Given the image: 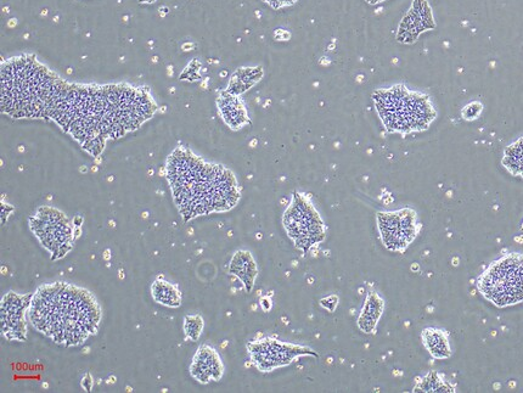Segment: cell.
<instances>
[{"label":"cell","mask_w":523,"mask_h":393,"mask_svg":"<svg viewBox=\"0 0 523 393\" xmlns=\"http://www.w3.org/2000/svg\"><path fill=\"white\" fill-rule=\"evenodd\" d=\"M204 329V320L199 316H190L185 318L184 330L188 338L191 340H198L201 335V331Z\"/></svg>","instance_id":"cell-20"},{"label":"cell","mask_w":523,"mask_h":393,"mask_svg":"<svg viewBox=\"0 0 523 393\" xmlns=\"http://www.w3.org/2000/svg\"><path fill=\"white\" fill-rule=\"evenodd\" d=\"M223 363L216 350L210 346H201L191 364L190 373L202 384L218 381L223 375Z\"/></svg>","instance_id":"cell-12"},{"label":"cell","mask_w":523,"mask_h":393,"mask_svg":"<svg viewBox=\"0 0 523 393\" xmlns=\"http://www.w3.org/2000/svg\"><path fill=\"white\" fill-rule=\"evenodd\" d=\"M32 297L10 293L2 301V331L11 341L26 340L25 312L30 308Z\"/></svg>","instance_id":"cell-11"},{"label":"cell","mask_w":523,"mask_h":393,"mask_svg":"<svg viewBox=\"0 0 523 393\" xmlns=\"http://www.w3.org/2000/svg\"><path fill=\"white\" fill-rule=\"evenodd\" d=\"M173 199L185 221L210 213L232 210L240 199L234 174L226 167L200 159L189 150L177 149L166 167Z\"/></svg>","instance_id":"cell-2"},{"label":"cell","mask_w":523,"mask_h":393,"mask_svg":"<svg viewBox=\"0 0 523 393\" xmlns=\"http://www.w3.org/2000/svg\"><path fill=\"white\" fill-rule=\"evenodd\" d=\"M148 94L129 86L86 87L59 81L46 119H52L94 156L106 139L121 138L154 115Z\"/></svg>","instance_id":"cell-1"},{"label":"cell","mask_w":523,"mask_h":393,"mask_svg":"<svg viewBox=\"0 0 523 393\" xmlns=\"http://www.w3.org/2000/svg\"><path fill=\"white\" fill-rule=\"evenodd\" d=\"M151 294H153L154 300L160 303V305L173 308L181 306V293H179L176 286L165 282V280H157V282L151 286Z\"/></svg>","instance_id":"cell-17"},{"label":"cell","mask_w":523,"mask_h":393,"mask_svg":"<svg viewBox=\"0 0 523 393\" xmlns=\"http://www.w3.org/2000/svg\"><path fill=\"white\" fill-rule=\"evenodd\" d=\"M2 78L4 112L16 119H46L58 77L31 56H21L3 66Z\"/></svg>","instance_id":"cell-4"},{"label":"cell","mask_w":523,"mask_h":393,"mask_svg":"<svg viewBox=\"0 0 523 393\" xmlns=\"http://www.w3.org/2000/svg\"><path fill=\"white\" fill-rule=\"evenodd\" d=\"M454 392V387L442 380L441 376L433 372L426 376L421 383L415 387V392Z\"/></svg>","instance_id":"cell-19"},{"label":"cell","mask_w":523,"mask_h":393,"mask_svg":"<svg viewBox=\"0 0 523 393\" xmlns=\"http://www.w3.org/2000/svg\"><path fill=\"white\" fill-rule=\"evenodd\" d=\"M284 228L297 249L307 252L325 239V224L311 199L295 193L284 213Z\"/></svg>","instance_id":"cell-7"},{"label":"cell","mask_w":523,"mask_h":393,"mask_svg":"<svg viewBox=\"0 0 523 393\" xmlns=\"http://www.w3.org/2000/svg\"><path fill=\"white\" fill-rule=\"evenodd\" d=\"M33 327L56 344L78 346L97 333L101 308L92 293L67 283L41 286L28 308Z\"/></svg>","instance_id":"cell-3"},{"label":"cell","mask_w":523,"mask_h":393,"mask_svg":"<svg viewBox=\"0 0 523 393\" xmlns=\"http://www.w3.org/2000/svg\"><path fill=\"white\" fill-rule=\"evenodd\" d=\"M477 288L497 307L523 302V255L508 254L493 262L478 279Z\"/></svg>","instance_id":"cell-6"},{"label":"cell","mask_w":523,"mask_h":393,"mask_svg":"<svg viewBox=\"0 0 523 393\" xmlns=\"http://www.w3.org/2000/svg\"><path fill=\"white\" fill-rule=\"evenodd\" d=\"M247 348H249L252 362L263 373L289 366L298 357H318V353L312 348L273 339L252 342Z\"/></svg>","instance_id":"cell-9"},{"label":"cell","mask_w":523,"mask_h":393,"mask_svg":"<svg viewBox=\"0 0 523 393\" xmlns=\"http://www.w3.org/2000/svg\"><path fill=\"white\" fill-rule=\"evenodd\" d=\"M376 110L391 133L425 131L436 119V110L427 95L396 86L374 94Z\"/></svg>","instance_id":"cell-5"},{"label":"cell","mask_w":523,"mask_h":393,"mask_svg":"<svg viewBox=\"0 0 523 393\" xmlns=\"http://www.w3.org/2000/svg\"><path fill=\"white\" fill-rule=\"evenodd\" d=\"M435 27L432 11L425 0H415L414 7L404 18L399 28V37H403V42L410 43L418 38L421 32L431 30Z\"/></svg>","instance_id":"cell-13"},{"label":"cell","mask_w":523,"mask_h":393,"mask_svg":"<svg viewBox=\"0 0 523 393\" xmlns=\"http://www.w3.org/2000/svg\"><path fill=\"white\" fill-rule=\"evenodd\" d=\"M378 227L386 249L403 252L413 243L420 226L413 210L379 213Z\"/></svg>","instance_id":"cell-10"},{"label":"cell","mask_w":523,"mask_h":393,"mask_svg":"<svg viewBox=\"0 0 523 393\" xmlns=\"http://www.w3.org/2000/svg\"><path fill=\"white\" fill-rule=\"evenodd\" d=\"M421 339H423L426 350L433 358L447 359L452 356V348L446 331L427 328L421 334Z\"/></svg>","instance_id":"cell-15"},{"label":"cell","mask_w":523,"mask_h":393,"mask_svg":"<svg viewBox=\"0 0 523 393\" xmlns=\"http://www.w3.org/2000/svg\"><path fill=\"white\" fill-rule=\"evenodd\" d=\"M483 111V105L480 103V101H472L469 105H466L463 109L464 120L466 121H474L480 117Z\"/></svg>","instance_id":"cell-21"},{"label":"cell","mask_w":523,"mask_h":393,"mask_svg":"<svg viewBox=\"0 0 523 393\" xmlns=\"http://www.w3.org/2000/svg\"><path fill=\"white\" fill-rule=\"evenodd\" d=\"M503 166L514 176L523 178V138L505 149Z\"/></svg>","instance_id":"cell-18"},{"label":"cell","mask_w":523,"mask_h":393,"mask_svg":"<svg viewBox=\"0 0 523 393\" xmlns=\"http://www.w3.org/2000/svg\"><path fill=\"white\" fill-rule=\"evenodd\" d=\"M385 302L375 291H369L365 299L361 316L358 318V328L364 334H374L379 320L384 313Z\"/></svg>","instance_id":"cell-14"},{"label":"cell","mask_w":523,"mask_h":393,"mask_svg":"<svg viewBox=\"0 0 523 393\" xmlns=\"http://www.w3.org/2000/svg\"><path fill=\"white\" fill-rule=\"evenodd\" d=\"M268 5H271L274 9H281L286 7H291L294 5L297 0H264Z\"/></svg>","instance_id":"cell-22"},{"label":"cell","mask_w":523,"mask_h":393,"mask_svg":"<svg viewBox=\"0 0 523 393\" xmlns=\"http://www.w3.org/2000/svg\"><path fill=\"white\" fill-rule=\"evenodd\" d=\"M229 271L244 283L247 291L252 289L257 277V266L250 252L239 251L238 254H235L230 262Z\"/></svg>","instance_id":"cell-16"},{"label":"cell","mask_w":523,"mask_h":393,"mask_svg":"<svg viewBox=\"0 0 523 393\" xmlns=\"http://www.w3.org/2000/svg\"><path fill=\"white\" fill-rule=\"evenodd\" d=\"M31 227L54 258L63 257L71 247L72 229L63 213L44 207L32 218Z\"/></svg>","instance_id":"cell-8"}]
</instances>
